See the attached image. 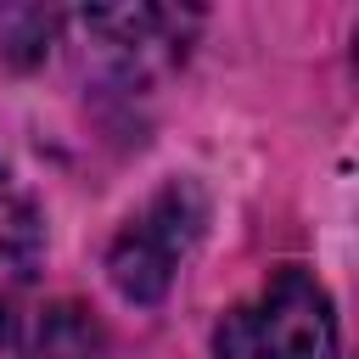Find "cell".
<instances>
[{"label":"cell","instance_id":"obj_1","mask_svg":"<svg viewBox=\"0 0 359 359\" xmlns=\"http://www.w3.org/2000/svg\"><path fill=\"white\" fill-rule=\"evenodd\" d=\"M219 359H337V314L325 286L286 264L264 280V292L230 309L213 331Z\"/></svg>","mask_w":359,"mask_h":359},{"label":"cell","instance_id":"obj_2","mask_svg":"<svg viewBox=\"0 0 359 359\" xmlns=\"http://www.w3.org/2000/svg\"><path fill=\"white\" fill-rule=\"evenodd\" d=\"M208 224V196L191 180H168L118 236L107 252V280L118 286V297L129 303H163L180 264L191 258V247L202 241Z\"/></svg>","mask_w":359,"mask_h":359},{"label":"cell","instance_id":"obj_3","mask_svg":"<svg viewBox=\"0 0 359 359\" xmlns=\"http://www.w3.org/2000/svg\"><path fill=\"white\" fill-rule=\"evenodd\" d=\"M84 28L101 39V50L112 56V67L123 79H146L185 56L196 17L168 11V6H95V11H84Z\"/></svg>","mask_w":359,"mask_h":359},{"label":"cell","instance_id":"obj_4","mask_svg":"<svg viewBox=\"0 0 359 359\" xmlns=\"http://www.w3.org/2000/svg\"><path fill=\"white\" fill-rule=\"evenodd\" d=\"M39 353H45V359H101V325H95L84 309L62 303V309H50L45 325H39Z\"/></svg>","mask_w":359,"mask_h":359},{"label":"cell","instance_id":"obj_5","mask_svg":"<svg viewBox=\"0 0 359 359\" xmlns=\"http://www.w3.org/2000/svg\"><path fill=\"white\" fill-rule=\"evenodd\" d=\"M0 359H28V320H22V269L0 252Z\"/></svg>","mask_w":359,"mask_h":359}]
</instances>
